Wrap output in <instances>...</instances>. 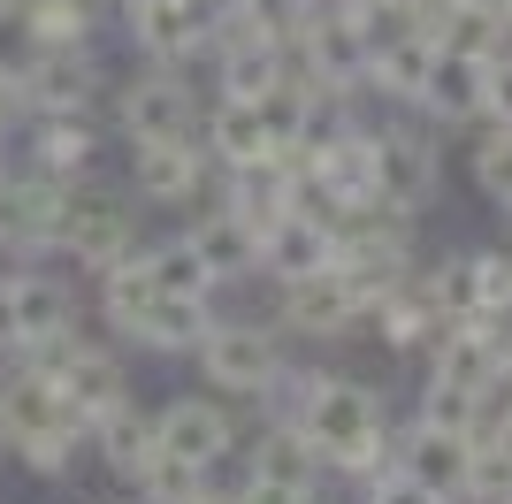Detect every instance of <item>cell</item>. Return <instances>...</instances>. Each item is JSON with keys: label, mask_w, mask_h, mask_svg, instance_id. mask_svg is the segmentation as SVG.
Masks as SVG:
<instances>
[{"label": "cell", "mask_w": 512, "mask_h": 504, "mask_svg": "<svg viewBox=\"0 0 512 504\" xmlns=\"http://www.w3.org/2000/svg\"><path fill=\"white\" fill-rule=\"evenodd\" d=\"M306 443L321 451V466L329 474H344V482H375L383 466H398V436H390V405L375 382L360 375H329V367H314V382H306V405L299 420H291Z\"/></svg>", "instance_id": "1"}, {"label": "cell", "mask_w": 512, "mask_h": 504, "mask_svg": "<svg viewBox=\"0 0 512 504\" xmlns=\"http://www.w3.org/2000/svg\"><path fill=\"white\" fill-rule=\"evenodd\" d=\"M138 214H146V199H138L130 184H107L100 168H92V176H77V184H62V214H54V260L100 275L107 260H123L130 245H146V237H138Z\"/></svg>", "instance_id": "2"}, {"label": "cell", "mask_w": 512, "mask_h": 504, "mask_svg": "<svg viewBox=\"0 0 512 504\" xmlns=\"http://www.w3.org/2000/svg\"><path fill=\"white\" fill-rule=\"evenodd\" d=\"M268 306H276V329L283 336H314V344H337V336H360L367 314H375V291L344 268H314V275H291V283H268Z\"/></svg>", "instance_id": "3"}, {"label": "cell", "mask_w": 512, "mask_h": 504, "mask_svg": "<svg viewBox=\"0 0 512 504\" xmlns=\"http://www.w3.org/2000/svg\"><path fill=\"white\" fill-rule=\"evenodd\" d=\"M192 367H199L207 390H222V398H237V405H260V390L283 375V336H276V321L214 314V329L192 352Z\"/></svg>", "instance_id": "4"}, {"label": "cell", "mask_w": 512, "mask_h": 504, "mask_svg": "<svg viewBox=\"0 0 512 504\" xmlns=\"http://www.w3.org/2000/svg\"><path fill=\"white\" fill-rule=\"evenodd\" d=\"M31 359V367H46L54 375V390L69 398V413L85 420V428H100L115 405H130V359L115 352V344H100V336H62V344H39V352H16Z\"/></svg>", "instance_id": "5"}, {"label": "cell", "mask_w": 512, "mask_h": 504, "mask_svg": "<svg viewBox=\"0 0 512 504\" xmlns=\"http://www.w3.org/2000/svg\"><path fill=\"white\" fill-rule=\"evenodd\" d=\"M115 138L138 146V138H184L199 130L207 100L192 92V69H169V62H138L130 77H115Z\"/></svg>", "instance_id": "6"}, {"label": "cell", "mask_w": 512, "mask_h": 504, "mask_svg": "<svg viewBox=\"0 0 512 504\" xmlns=\"http://www.w3.org/2000/svg\"><path fill=\"white\" fill-rule=\"evenodd\" d=\"M16 69H23L31 115H100V92H115V77H107V62H100V39H85V46H23Z\"/></svg>", "instance_id": "7"}, {"label": "cell", "mask_w": 512, "mask_h": 504, "mask_svg": "<svg viewBox=\"0 0 512 504\" xmlns=\"http://www.w3.org/2000/svg\"><path fill=\"white\" fill-rule=\"evenodd\" d=\"M130 191L146 199V207H199V199H222V161L207 153L199 130L184 138H138L130 146Z\"/></svg>", "instance_id": "8"}, {"label": "cell", "mask_w": 512, "mask_h": 504, "mask_svg": "<svg viewBox=\"0 0 512 504\" xmlns=\"http://www.w3.org/2000/svg\"><path fill=\"white\" fill-rule=\"evenodd\" d=\"M436 191H444V146H436V130H421L406 107L383 115L375 123V199L421 214Z\"/></svg>", "instance_id": "9"}, {"label": "cell", "mask_w": 512, "mask_h": 504, "mask_svg": "<svg viewBox=\"0 0 512 504\" xmlns=\"http://www.w3.org/2000/svg\"><path fill=\"white\" fill-rule=\"evenodd\" d=\"M153 428H161V451H169V459H184V466H199V474H222V459H237V451H245L237 398H207V390L169 398L161 413H153Z\"/></svg>", "instance_id": "10"}, {"label": "cell", "mask_w": 512, "mask_h": 504, "mask_svg": "<svg viewBox=\"0 0 512 504\" xmlns=\"http://www.w3.org/2000/svg\"><path fill=\"white\" fill-rule=\"evenodd\" d=\"M8 291H16V352H39V344H62L77 336V283L62 268H8Z\"/></svg>", "instance_id": "11"}, {"label": "cell", "mask_w": 512, "mask_h": 504, "mask_svg": "<svg viewBox=\"0 0 512 504\" xmlns=\"http://www.w3.org/2000/svg\"><path fill=\"white\" fill-rule=\"evenodd\" d=\"M428 62H436V39L413 31V23H375V46H367V69H360V92L390 107H413L428 84Z\"/></svg>", "instance_id": "12"}, {"label": "cell", "mask_w": 512, "mask_h": 504, "mask_svg": "<svg viewBox=\"0 0 512 504\" xmlns=\"http://www.w3.org/2000/svg\"><path fill=\"white\" fill-rule=\"evenodd\" d=\"M23 168L77 184L100 168V115H23Z\"/></svg>", "instance_id": "13"}, {"label": "cell", "mask_w": 512, "mask_h": 504, "mask_svg": "<svg viewBox=\"0 0 512 504\" xmlns=\"http://www.w3.org/2000/svg\"><path fill=\"white\" fill-rule=\"evenodd\" d=\"M184 237H192V252L214 268V283L230 291V283H268V268H260V230L245 222L237 207H199L192 222H184Z\"/></svg>", "instance_id": "14"}, {"label": "cell", "mask_w": 512, "mask_h": 504, "mask_svg": "<svg viewBox=\"0 0 512 504\" xmlns=\"http://www.w3.org/2000/svg\"><path fill=\"white\" fill-rule=\"evenodd\" d=\"M428 382H451V390H482V382L505 367V321L490 314H467V321H451L436 344H428Z\"/></svg>", "instance_id": "15"}, {"label": "cell", "mask_w": 512, "mask_h": 504, "mask_svg": "<svg viewBox=\"0 0 512 504\" xmlns=\"http://www.w3.org/2000/svg\"><path fill=\"white\" fill-rule=\"evenodd\" d=\"M260 268L268 283H291V275H314V268H337V230H329V214L321 207H291L276 214L268 230H260Z\"/></svg>", "instance_id": "16"}, {"label": "cell", "mask_w": 512, "mask_h": 504, "mask_svg": "<svg viewBox=\"0 0 512 504\" xmlns=\"http://www.w3.org/2000/svg\"><path fill=\"white\" fill-rule=\"evenodd\" d=\"M428 123H482V107H490V62L482 54H451L436 46V62H428V84L421 100H413Z\"/></svg>", "instance_id": "17"}, {"label": "cell", "mask_w": 512, "mask_h": 504, "mask_svg": "<svg viewBox=\"0 0 512 504\" xmlns=\"http://www.w3.org/2000/svg\"><path fill=\"white\" fill-rule=\"evenodd\" d=\"M92 459L107 466V474H115V482L123 489H138V474H146L153 459H161V428H153V413L138 398L130 405H115V413L100 420V428H92Z\"/></svg>", "instance_id": "18"}, {"label": "cell", "mask_w": 512, "mask_h": 504, "mask_svg": "<svg viewBox=\"0 0 512 504\" xmlns=\"http://www.w3.org/2000/svg\"><path fill=\"white\" fill-rule=\"evenodd\" d=\"M92 283H100V321L123 336V344L146 329V314L161 306V283H153V268H146V245H130L123 260H107Z\"/></svg>", "instance_id": "19"}, {"label": "cell", "mask_w": 512, "mask_h": 504, "mask_svg": "<svg viewBox=\"0 0 512 504\" xmlns=\"http://www.w3.org/2000/svg\"><path fill=\"white\" fill-rule=\"evenodd\" d=\"M199 138H207V153H214L222 168L276 153V138H268V123H260V107H253V100H237V92H214V100H207V115H199Z\"/></svg>", "instance_id": "20"}, {"label": "cell", "mask_w": 512, "mask_h": 504, "mask_svg": "<svg viewBox=\"0 0 512 504\" xmlns=\"http://www.w3.org/2000/svg\"><path fill=\"white\" fill-rule=\"evenodd\" d=\"M237 459H245V474H260V482H291V489H321V474H329L321 451L299 436V428H283V420H268Z\"/></svg>", "instance_id": "21"}, {"label": "cell", "mask_w": 512, "mask_h": 504, "mask_svg": "<svg viewBox=\"0 0 512 504\" xmlns=\"http://www.w3.org/2000/svg\"><path fill=\"white\" fill-rule=\"evenodd\" d=\"M467 459H474V436H451V428H421V420H406V436H398V466L421 474L428 489H444V497H459Z\"/></svg>", "instance_id": "22"}, {"label": "cell", "mask_w": 512, "mask_h": 504, "mask_svg": "<svg viewBox=\"0 0 512 504\" xmlns=\"http://www.w3.org/2000/svg\"><path fill=\"white\" fill-rule=\"evenodd\" d=\"M207 329H214V298H169L161 291V306L146 314V329L130 336V344L153 352V359H192L207 344Z\"/></svg>", "instance_id": "23"}, {"label": "cell", "mask_w": 512, "mask_h": 504, "mask_svg": "<svg viewBox=\"0 0 512 504\" xmlns=\"http://www.w3.org/2000/svg\"><path fill=\"white\" fill-rule=\"evenodd\" d=\"M16 31H23V46H85V39H100V8L92 0H23Z\"/></svg>", "instance_id": "24"}, {"label": "cell", "mask_w": 512, "mask_h": 504, "mask_svg": "<svg viewBox=\"0 0 512 504\" xmlns=\"http://www.w3.org/2000/svg\"><path fill=\"white\" fill-rule=\"evenodd\" d=\"M146 268H153V283L169 298H222V283H214V268L192 252V237L176 230V237H153L146 245Z\"/></svg>", "instance_id": "25"}, {"label": "cell", "mask_w": 512, "mask_h": 504, "mask_svg": "<svg viewBox=\"0 0 512 504\" xmlns=\"http://www.w3.org/2000/svg\"><path fill=\"white\" fill-rule=\"evenodd\" d=\"M421 283H428V298H436L451 321L482 314V275H474V252H444V260H421Z\"/></svg>", "instance_id": "26"}, {"label": "cell", "mask_w": 512, "mask_h": 504, "mask_svg": "<svg viewBox=\"0 0 512 504\" xmlns=\"http://www.w3.org/2000/svg\"><path fill=\"white\" fill-rule=\"evenodd\" d=\"M436 46H451V54H482V62H497L505 54V16H490V8H474V0H459L444 16V31H436Z\"/></svg>", "instance_id": "27"}, {"label": "cell", "mask_w": 512, "mask_h": 504, "mask_svg": "<svg viewBox=\"0 0 512 504\" xmlns=\"http://www.w3.org/2000/svg\"><path fill=\"white\" fill-rule=\"evenodd\" d=\"M474 191L490 199V207H512V123H490L482 130V146H474Z\"/></svg>", "instance_id": "28"}, {"label": "cell", "mask_w": 512, "mask_h": 504, "mask_svg": "<svg viewBox=\"0 0 512 504\" xmlns=\"http://www.w3.org/2000/svg\"><path fill=\"white\" fill-rule=\"evenodd\" d=\"M413 420H421V428H451V436H482V420H474V390H451V382H421Z\"/></svg>", "instance_id": "29"}, {"label": "cell", "mask_w": 512, "mask_h": 504, "mask_svg": "<svg viewBox=\"0 0 512 504\" xmlns=\"http://www.w3.org/2000/svg\"><path fill=\"white\" fill-rule=\"evenodd\" d=\"M207 482H214V474H199V466H184V459H169V451H161V459L138 474V489H130V497H138V504H192Z\"/></svg>", "instance_id": "30"}, {"label": "cell", "mask_w": 512, "mask_h": 504, "mask_svg": "<svg viewBox=\"0 0 512 504\" xmlns=\"http://www.w3.org/2000/svg\"><path fill=\"white\" fill-rule=\"evenodd\" d=\"M451 504H512V459H505V451H490V443L474 436L467 482H459V497H451Z\"/></svg>", "instance_id": "31"}, {"label": "cell", "mask_w": 512, "mask_h": 504, "mask_svg": "<svg viewBox=\"0 0 512 504\" xmlns=\"http://www.w3.org/2000/svg\"><path fill=\"white\" fill-rule=\"evenodd\" d=\"M474 275H482V314L512 321V252L505 245H482V252H474Z\"/></svg>", "instance_id": "32"}, {"label": "cell", "mask_w": 512, "mask_h": 504, "mask_svg": "<svg viewBox=\"0 0 512 504\" xmlns=\"http://www.w3.org/2000/svg\"><path fill=\"white\" fill-rule=\"evenodd\" d=\"M360 504H451V497H444V489H428L421 474H406V466H383V474L367 482Z\"/></svg>", "instance_id": "33"}, {"label": "cell", "mask_w": 512, "mask_h": 504, "mask_svg": "<svg viewBox=\"0 0 512 504\" xmlns=\"http://www.w3.org/2000/svg\"><path fill=\"white\" fill-rule=\"evenodd\" d=\"M321 489H291V482H260V474H245L237 482V504H314Z\"/></svg>", "instance_id": "34"}, {"label": "cell", "mask_w": 512, "mask_h": 504, "mask_svg": "<svg viewBox=\"0 0 512 504\" xmlns=\"http://www.w3.org/2000/svg\"><path fill=\"white\" fill-rule=\"evenodd\" d=\"M23 115H31V100H23V69L0 54V130H16Z\"/></svg>", "instance_id": "35"}, {"label": "cell", "mask_w": 512, "mask_h": 504, "mask_svg": "<svg viewBox=\"0 0 512 504\" xmlns=\"http://www.w3.org/2000/svg\"><path fill=\"white\" fill-rule=\"evenodd\" d=\"M482 123H512V54L490 62V107H482Z\"/></svg>", "instance_id": "36"}, {"label": "cell", "mask_w": 512, "mask_h": 504, "mask_svg": "<svg viewBox=\"0 0 512 504\" xmlns=\"http://www.w3.org/2000/svg\"><path fill=\"white\" fill-rule=\"evenodd\" d=\"M482 443H490V451H505V459H512V413L497 420V428H482Z\"/></svg>", "instance_id": "37"}, {"label": "cell", "mask_w": 512, "mask_h": 504, "mask_svg": "<svg viewBox=\"0 0 512 504\" xmlns=\"http://www.w3.org/2000/svg\"><path fill=\"white\" fill-rule=\"evenodd\" d=\"M192 504H237V489H222V482H207V489H199V497Z\"/></svg>", "instance_id": "38"}, {"label": "cell", "mask_w": 512, "mask_h": 504, "mask_svg": "<svg viewBox=\"0 0 512 504\" xmlns=\"http://www.w3.org/2000/svg\"><path fill=\"white\" fill-rule=\"evenodd\" d=\"M474 8H490V16H512V0H474Z\"/></svg>", "instance_id": "39"}, {"label": "cell", "mask_w": 512, "mask_h": 504, "mask_svg": "<svg viewBox=\"0 0 512 504\" xmlns=\"http://www.w3.org/2000/svg\"><path fill=\"white\" fill-rule=\"evenodd\" d=\"M16 8H23V0H0V23H16Z\"/></svg>", "instance_id": "40"}, {"label": "cell", "mask_w": 512, "mask_h": 504, "mask_svg": "<svg viewBox=\"0 0 512 504\" xmlns=\"http://www.w3.org/2000/svg\"><path fill=\"white\" fill-rule=\"evenodd\" d=\"M505 367H512V321H505Z\"/></svg>", "instance_id": "41"}, {"label": "cell", "mask_w": 512, "mask_h": 504, "mask_svg": "<svg viewBox=\"0 0 512 504\" xmlns=\"http://www.w3.org/2000/svg\"><path fill=\"white\" fill-rule=\"evenodd\" d=\"M0 168H8V130H0Z\"/></svg>", "instance_id": "42"}, {"label": "cell", "mask_w": 512, "mask_h": 504, "mask_svg": "<svg viewBox=\"0 0 512 504\" xmlns=\"http://www.w3.org/2000/svg\"><path fill=\"white\" fill-rule=\"evenodd\" d=\"M92 504H123V497H92Z\"/></svg>", "instance_id": "43"}, {"label": "cell", "mask_w": 512, "mask_h": 504, "mask_svg": "<svg viewBox=\"0 0 512 504\" xmlns=\"http://www.w3.org/2000/svg\"><path fill=\"white\" fill-rule=\"evenodd\" d=\"M314 504H321V497H314Z\"/></svg>", "instance_id": "44"}, {"label": "cell", "mask_w": 512, "mask_h": 504, "mask_svg": "<svg viewBox=\"0 0 512 504\" xmlns=\"http://www.w3.org/2000/svg\"><path fill=\"white\" fill-rule=\"evenodd\" d=\"M505 252H512V245H505Z\"/></svg>", "instance_id": "45"}]
</instances>
